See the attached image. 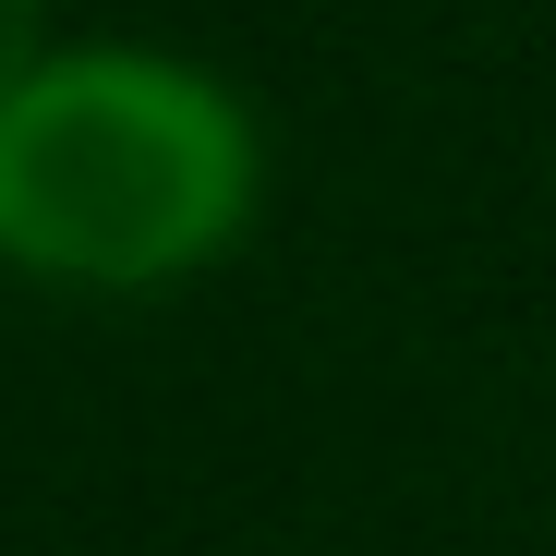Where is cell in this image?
<instances>
[{"label":"cell","mask_w":556,"mask_h":556,"mask_svg":"<svg viewBox=\"0 0 556 556\" xmlns=\"http://www.w3.org/2000/svg\"><path fill=\"white\" fill-rule=\"evenodd\" d=\"M266 206V134L206 61L49 49L0 98V266L49 291H169Z\"/></svg>","instance_id":"1"},{"label":"cell","mask_w":556,"mask_h":556,"mask_svg":"<svg viewBox=\"0 0 556 556\" xmlns=\"http://www.w3.org/2000/svg\"><path fill=\"white\" fill-rule=\"evenodd\" d=\"M49 61V0H0V98Z\"/></svg>","instance_id":"2"}]
</instances>
